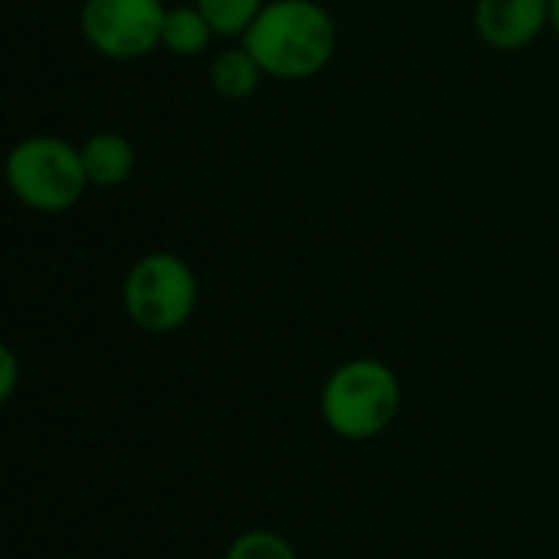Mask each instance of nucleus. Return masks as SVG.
<instances>
[{
    "mask_svg": "<svg viewBox=\"0 0 559 559\" xmlns=\"http://www.w3.org/2000/svg\"><path fill=\"white\" fill-rule=\"evenodd\" d=\"M242 46L265 75L301 82L318 75L337 52V23L314 0H269L246 29Z\"/></svg>",
    "mask_w": 559,
    "mask_h": 559,
    "instance_id": "obj_1",
    "label": "nucleus"
},
{
    "mask_svg": "<svg viewBox=\"0 0 559 559\" xmlns=\"http://www.w3.org/2000/svg\"><path fill=\"white\" fill-rule=\"evenodd\" d=\"M403 403L400 377L377 357H354L334 367L321 386V419L347 442L383 436Z\"/></svg>",
    "mask_w": 559,
    "mask_h": 559,
    "instance_id": "obj_2",
    "label": "nucleus"
},
{
    "mask_svg": "<svg viewBox=\"0 0 559 559\" xmlns=\"http://www.w3.org/2000/svg\"><path fill=\"white\" fill-rule=\"evenodd\" d=\"M7 183L23 206L36 213H66L88 190L82 147L56 134H29L7 154Z\"/></svg>",
    "mask_w": 559,
    "mask_h": 559,
    "instance_id": "obj_3",
    "label": "nucleus"
},
{
    "mask_svg": "<svg viewBox=\"0 0 559 559\" xmlns=\"http://www.w3.org/2000/svg\"><path fill=\"white\" fill-rule=\"evenodd\" d=\"M197 275L177 252L141 255L121 285V305L144 334H174L197 311Z\"/></svg>",
    "mask_w": 559,
    "mask_h": 559,
    "instance_id": "obj_4",
    "label": "nucleus"
},
{
    "mask_svg": "<svg viewBox=\"0 0 559 559\" xmlns=\"http://www.w3.org/2000/svg\"><path fill=\"white\" fill-rule=\"evenodd\" d=\"M164 16V0H82L79 29L105 59L131 62L160 46Z\"/></svg>",
    "mask_w": 559,
    "mask_h": 559,
    "instance_id": "obj_5",
    "label": "nucleus"
},
{
    "mask_svg": "<svg viewBox=\"0 0 559 559\" xmlns=\"http://www.w3.org/2000/svg\"><path fill=\"white\" fill-rule=\"evenodd\" d=\"M550 26V0H478L475 29L495 49H524Z\"/></svg>",
    "mask_w": 559,
    "mask_h": 559,
    "instance_id": "obj_6",
    "label": "nucleus"
},
{
    "mask_svg": "<svg viewBox=\"0 0 559 559\" xmlns=\"http://www.w3.org/2000/svg\"><path fill=\"white\" fill-rule=\"evenodd\" d=\"M88 187H121L134 174V144L118 131H98L82 144Z\"/></svg>",
    "mask_w": 559,
    "mask_h": 559,
    "instance_id": "obj_7",
    "label": "nucleus"
},
{
    "mask_svg": "<svg viewBox=\"0 0 559 559\" xmlns=\"http://www.w3.org/2000/svg\"><path fill=\"white\" fill-rule=\"evenodd\" d=\"M262 66L255 62V56L246 49V46H236V49H223L213 62H210V85L216 88V95L229 98V102H239V98H249L259 82H262Z\"/></svg>",
    "mask_w": 559,
    "mask_h": 559,
    "instance_id": "obj_8",
    "label": "nucleus"
},
{
    "mask_svg": "<svg viewBox=\"0 0 559 559\" xmlns=\"http://www.w3.org/2000/svg\"><path fill=\"white\" fill-rule=\"evenodd\" d=\"M213 36L216 33H213L210 20L203 16V10L197 3H190V7H167L160 46L170 49L174 56H200L210 46Z\"/></svg>",
    "mask_w": 559,
    "mask_h": 559,
    "instance_id": "obj_9",
    "label": "nucleus"
},
{
    "mask_svg": "<svg viewBox=\"0 0 559 559\" xmlns=\"http://www.w3.org/2000/svg\"><path fill=\"white\" fill-rule=\"evenodd\" d=\"M193 3L203 10V16L210 20L216 36H239L242 39L269 0H193Z\"/></svg>",
    "mask_w": 559,
    "mask_h": 559,
    "instance_id": "obj_10",
    "label": "nucleus"
},
{
    "mask_svg": "<svg viewBox=\"0 0 559 559\" xmlns=\"http://www.w3.org/2000/svg\"><path fill=\"white\" fill-rule=\"evenodd\" d=\"M223 559H298V554H295V547L282 534L255 527V531L239 534L226 547V557Z\"/></svg>",
    "mask_w": 559,
    "mask_h": 559,
    "instance_id": "obj_11",
    "label": "nucleus"
},
{
    "mask_svg": "<svg viewBox=\"0 0 559 559\" xmlns=\"http://www.w3.org/2000/svg\"><path fill=\"white\" fill-rule=\"evenodd\" d=\"M16 354L3 344L0 347V400H10L16 390Z\"/></svg>",
    "mask_w": 559,
    "mask_h": 559,
    "instance_id": "obj_12",
    "label": "nucleus"
},
{
    "mask_svg": "<svg viewBox=\"0 0 559 559\" xmlns=\"http://www.w3.org/2000/svg\"><path fill=\"white\" fill-rule=\"evenodd\" d=\"M550 26H554V33L559 36V0H550Z\"/></svg>",
    "mask_w": 559,
    "mask_h": 559,
    "instance_id": "obj_13",
    "label": "nucleus"
}]
</instances>
